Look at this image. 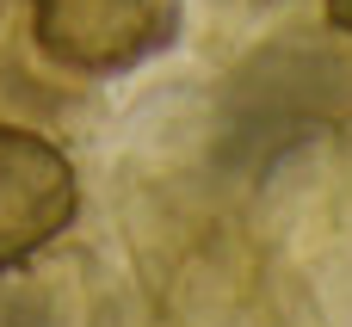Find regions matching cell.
I'll use <instances>...</instances> for the list:
<instances>
[{
	"instance_id": "obj_1",
	"label": "cell",
	"mask_w": 352,
	"mask_h": 327,
	"mask_svg": "<svg viewBox=\"0 0 352 327\" xmlns=\"http://www.w3.org/2000/svg\"><path fill=\"white\" fill-rule=\"evenodd\" d=\"M43 62L80 80H111L179 43V0H25Z\"/></svg>"
},
{
	"instance_id": "obj_2",
	"label": "cell",
	"mask_w": 352,
	"mask_h": 327,
	"mask_svg": "<svg viewBox=\"0 0 352 327\" xmlns=\"http://www.w3.org/2000/svg\"><path fill=\"white\" fill-rule=\"evenodd\" d=\"M74 216L80 179L68 155L25 124H0V272H19L43 247H56Z\"/></svg>"
},
{
	"instance_id": "obj_3",
	"label": "cell",
	"mask_w": 352,
	"mask_h": 327,
	"mask_svg": "<svg viewBox=\"0 0 352 327\" xmlns=\"http://www.w3.org/2000/svg\"><path fill=\"white\" fill-rule=\"evenodd\" d=\"M322 12H328V25L340 37H352V0H322Z\"/></svg>"
}]
</instances>
